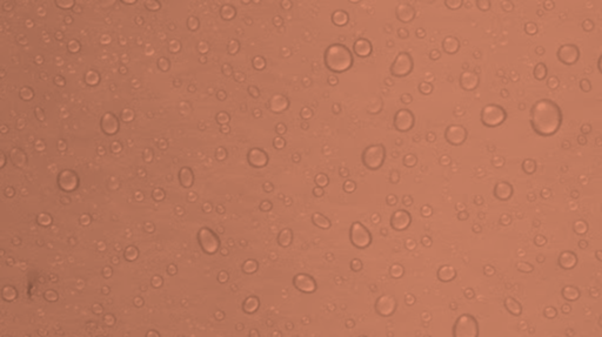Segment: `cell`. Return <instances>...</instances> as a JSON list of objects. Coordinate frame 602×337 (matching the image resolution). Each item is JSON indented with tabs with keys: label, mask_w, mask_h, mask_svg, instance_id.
Listing matches in <instances>:
<instances>
[{
	"label": "cell",
	"mask_w": 602,
	"mask_h": 337,
	"mask_svg": "<svg viewBox=\"0 0 602 337\" xmlns=\"http://www.w3.org/2000/svg\"><path fill=\"white\" fill-rule=\"evenodd\" d=\"M563 115L558 103L551 99H541L533 105L529 115L533 131L540 137H552L562 125Z\"/></svg>",
	"instance_id": "cell-1"
},
{
	"label": "cell",
	"mask_w": 602,
	"mask_h": 337,
	"mask_svg": "<svg viewBox=\"0 0 602 337\" xmlns=\"http://www.w3.org/2000/svg\"><path fill=\"white\" fill-rule=\"evenodd\" d=\"M323 60H325L326 67L333 73H343V72L348 71L354 62L352 52L341 44L329 46L325 52Z\"/></svg>",
	"instance_id": "cell-2"
},
{
	"label": "cell",
	"mask_w": 602,
	"mask_h": 337,
	"mask_svg": "<svg viewBox=\"0 0 602 337\" xmlns=\"http://www.w3.org/2000/svg\"><path fill=\"white\" fill-rule=\"evenodd\" d=\"M385 159H386V149L383 145L368 146L361 155L364 166L369 171H378L379 168H381Z\"/></svg>",
	"instance_id": "cell-3"
},
{
	"label": "cell",
	"mask_w": 602,
	"mask_h": 337,
	"mask_svg": "<svg viewBox=\"0 0 602 337\" xmlns=\"http://www.w3.org/2000/svg\"><path fill=\"white\" fill-rule=\"evenodd\" d=\"M507 118V113L501 106L495 105V103H491V105L485 106L481 111V122L483 126L489 128L497 127V126L502 125Z\"/></svg>",
	"instance_id": "cell-4"
},
{
	"label": "cell",
	"mask_w": 602,
	"mask_h": 337,
	"mask_svg": "<svg viewBox=\"0 0 602 337\" xmlns=\"http://www.w3.org/2000/svg\"><path fill=\"white\" fill-rule=\"evenodd\" d=\"M479 335V327H477L476 319L472 315L465 314L456 319L453 328L454 337H477Z\"/></svg>",
	"instance_id": "cell-5"
},
{
	"label": "cell",
	"mask_w": 602,
	"mask_h": 337,
	"mask_svg": "<svg viewBox=\"0 0 602 337\" xmlns=\"http://www.w3.org/2000/svg\"><path fill=\"white\" fill-rule=\"evenodd\" d=\"M349 238H351L353 246L359 249L367 248L372 243V235H370L369 230L360 222H354L352 224Z\"/></svg>",
	"instance_id": "cell-6"
},
{
	"label": "cell",
	"mask_w": 602,
	"mask_h": 337,
	"mask_svg": "<svg viewBox=\"0 0 602 337\" xmlns=\"http://www.w3.org/2000/svg\"><path fill=\"white\" fill-rule=\"evenodd\" d=\"M414 62L409 53L401 52L395 58L394 62L390 66V74L395 78H404L413 71Z\"/></svg>",
	"instance_id": "cell-7"
},
{
	"label": "cell",
	"mask_w": 602,
	"mask_h": 337,
	"mask_svg": "<svg viewBox=\"0 0 602 337\" xmlns=\"http://www.w3.org/2000/svg\"><path fill=\"white\" fill-rule=\"evenodd\" d=\"M557 57L559 61L567 66H573L577 64L579 58H580V50L577 45L566 44L560 46L557 52Z\"/></svg>",
	"instance_id": "cell-8"
},
{
	"label": "cell",
	"mask_w": 602,
	"mask_h": 337,
	"mask_svg": "<svg viewBox=\"0 0 602 337\" xmlns=\"http://www.w3.org/2000/svg\"><path fill=\"white\" fill-rule=\"evenodd\" d=\"M414 123H415V118L412 112L408 109H400L396 112L394 117V127L396 131L405 133L413 128Z\"/></svg>",
	"instance_id": "cell-9"
},
{
	"label": "cell",
	"mask_w": 602,
	"mask_h": 337,
	"mask_svg": "<svg viewBox=\"0 0 602 337\" xmlns=\"http://www.w3.org/2000/svg\"><path fill=\"white\" fill-rule=\"evenodd\" d=\"M445 138L448 143L453 146H461L467 139V131L460 125H452L446 129Z\"/></svg>",
	"instance_id": "cell-10"
},
{
	"label": "cell",
	"mask_w": 602,
	"mask_h": 337,
	"mask_svg": "<svg viewBox=\"0 0 602 337\" xmlns=\"http://www.w3.org/2000/svg\"><path fill=\"white\" fill-rule=\"evenodd\" d=\"M410 222H412V218H410V214L406 210H396L395 213H393L392 218H390V226H392L393 229L398 230V232H401V230L407 229L408 227H409Z\"/></svg>",
	"instance_id": "cell-11"
},
{
	"label": "cell",
	"mask_w": 602,
	"mask_h": 337,
	"mask_svg": "<svg viewBox=\"0 0 602 337\" xmlns=\"http://www.w3.org/2000/svg\"><path fill=\"white\" fill-rule=\"evenodd\" d=\"M293 284L298 290L301 293H314L317 290V283L311 276L305 275V274H299V275L294 276Z\"/></svg>",
	"instance_id": "cell-12"
},
{
	"label": "cell",
	"mask_w": 602,
	"mask_h": 337,
	"mask_svg": "<svg viewBox=\"0 0 602 337\" xmlns=\"http://www.w3.org/2000/svg\"><path fill=\"white\" fill-rule=\"evenodd\" d=\"M395 305V299L393 298L392 296H381V297L378 298V301H376L375 303L376 313H378L379 315L387 317V316H390L394 313Z\"/></svg>",
	"instance_id": "cell-13"
},
{
	"label": "cell",
	"mask_w": 602,
	"mask_h": 337,
	"mask_svg": "<svg viewBox=\"0 0 602 337\" xmlns=\"http://www.w3.org/2000/svg\"><path fill=\"white\" fill-rule=\"evenodd\" d=\"M479 77L473 72H464L460 76V86L465 91H474L479 86Z\"/></svg>",
	"instance_id": "cell-14"
},
{
	"label": "cell",
	"mask_w": 602,
	"mask_h": 337,
	"mask_svg": "<svg viewBox=\"0 0 602 337\" xmlns=\"http://www.w3.org/2000/svg\"><path fill=\"white\" fill-rule=\"evenodd\" d=\"M512 194H513V187L508 182H499L494 188V195L499 200H508V198H511Z\"/></svg>",
	"instance_id": "cell-15"
},
{
	"label": "cell",
	"mask_w": 602,
	"mask_h": 337,
	"mask_svg": "<svg viewBox=\"0 0 602 337\" xmlns=\"http://www.w3.org/2000/svg\"><path fill=\"white\" fill-rule=\"evenodd\" d=\"M354 53L360 58H367L372 53V44L367 39H359L354 44Z\"/></svg>",
	"instance_id": "cell-16"
},
{
	"label": "cell",
	"mask_w": 602,
	"mask_h": 337,
	"mask_svg": "<svg viewBox=\"0 0 602 337\" xmlns=\"http://www.w3.org/2000/svg\"><path fill=\"white\" fill-rule=\"evenodd\" d=\"M248 159H250L251 165H253L256 167H263L268 161V158H267V155H266V153L260 151V149H258V148L252 149L250 155H248Z\"/></svg>",
	"instance_id": "cell-17"
},
{
	"label": "cell",
	"mask_w": 602,
	"mask_h": 337,
	"mask_svg": "<svg viewBox=\"0 0 602 337\" xmlns=\"http://www.w3.org/2000/svg\"><path fill=\"white\" fill-rule=\"evenodd\" d=\"M414 16H415V12H414L413 7L409 6V5L402 4L399 5L398 8H396V17H398V19L402 22L412 21L414 19Z\"/></svg>",
	"instance_id": "cell-18"
},
{
	"label": "cell",
	"mask_w": 602,
	"mask_h": 337,
	"mask_svg": "<svg viewBox=\"0 0 602 337\" xmlns=\"http://www.w3.org/2000/svg\"><path fill=\"white\" fill-rule=\"evenodd\" d=\"M289 102L287 98H285L283 96H274L272 98L271 100V108L272 111L276 112V113H280V112L285 111L286 108L288 107Z\"/></svg>",
	"instance_id": "cell-19"
},
{
	"label": "cell",
	"mask_w": 602,
	"mask_h": 337,
	"mask_svg": "<svg viewBox=\"0 0 602 337\" xmlns=\"http://www.w3.org/2000/svg\"><path fill=\"white\" fill-rule=\"evenodd\" d=\"M442 47H444L445 52H447V53L454 54L455 52H458L460 47L459 40L454 38V37H447V38L444 40V42H442Z\"/></svg>",
	"instance_id": "cell-20"
},
{
	"label": "cell",
	"mask_w": 602,
	"mask_h": 337,
	"mask_svg": "<svg viewBox=\"0 0 602 337\" xmlns=\"http://www.w3.org/2000/svg\"><path fill=\"white\" fill-rule=\"evenodd\" d=\"M438 278L444 282H448V281L453 280V278H455V270L450 266H444L442 268H440V270L438 273Z\"/></svg>",
	"instance_id": "cell-21"
},
{
	"label": "cell",
	"mask_w": 602,
	"mask_h": 337,
	"mask_svg": "<svg viewBox=\"0 0 602 337\" xmlns=\"http://www.w3.org/2000/svg\"><path fill=\"white\" fill-rule=\"evenodd\" d=\"M312 221H313V223L315 226H318L321 229H328L329 227H331V221L328 220V218L323 217V215H321L320 213H315L313 214V217H312Z\"/></svg>",
	"instance_id": "cell-22"
},
{
	"label": "cell",
	"mask_w": 602,
	"mask_h": 337,
	"mask_svg": "<svg viewBox=\"0 0 602 337\" xmlns=\"http://www.w3.org/2000/svg\"><path fill=\"white\" fill-rule=\"evenodd\" d=\"M332 21L337 26H345L348 22V14L344 11H337L332 14Z\"/></svg>",
	"instance_id": "cell-23"
},
{
	"label": "cell",
	"mask_w": 602,
	"mask_h": 337,
	"mask_svg": "<svg viewBox=\"0 0 602 337\" xmlns=\"http://www.w3.org/2000/svg\"><path fill=\"white\" fill-rule=\"evenodd\" d=\"M292 238H293V236H292V232L289 229H283L281 233H280L279 238H278V241H279V244L282 247H288L289 244H291Z\"/></svg>",
	"instance_id": "cell-24"
},
{
	"label": "cell",
	"mask_w": 602,
	"mask_h": 337,
	"mask_svg": "<svg viewBox=\"0 0 602 337\" xmlns=\"http://www.w3.org/2000/svg\"><path fill=\"white\" fill-rule=\"evenodd\" d=\"M506 307H507V309L511 312L512 314H514V315H520L521 314V305L517 303L516 301L513 298H507L505 302Z\"/></svg>",
	"instance_id": "cell-25"
},
{
	"label": "cell",
	"mask_w": 602,
	"mask_h": 337,
	"mask_svg": "<svg viewBox=\"0 0 602 337\" xmlns=\"http://www.w3.org/2000/svg\"><path fill=\"white\" fill-rule=\"evenodd\" d=\"M560 260H562V261L566 260L567 261L566 263H563L562 266H561V267H563V268H571L573 266H575V263H577V258H575V255L571 254V253H569V252H564L563 254L561 255Z\"/></svg>",
	"instance_id": "cell-26"
},
{
	"label": "cell",
	"mask_w": 602,
	"mask_h": 337,
	"mask_svg": "<svg viewBox=\"0 0 602 337\" xmlns=\"http://www.w3.org/2000/svg\"><path fill=\"white\" fill-rule=\"evenodd\" d=\"M534 77L535 79L538 80H543L547 77V67L545 64H542V62H540V64L537 65V67L534 68Z\"/></svg>",
	"instance_id": "cell-27"
},
{
	"label": "cell",
	"mask_w": 602,
	"mask_h": 337,
	"mask_svg": "<svg viewBox=\"0 0 602 337\" xmlns=\"http://www.w3.org/2000/svg\"><path fill=\"white\" fill-rule=\"evenodd\" d=\"M522 167H523V171H525L526 173H528V174H533V173L535 172V169H537V163H535L533 160L528 159L523 162Z\"/></svg>",
	"instance_id": "cell-28"
},
{
	"label": "cell",
	"mask_w": 602,
	"mask_h": 337,
	"mask_svg": "<svg viewBox=\"0 0 602 337\" xmlns=\"http://www.w3.org/2000/svg\"><path fill=\"white\" fill-rule=\"evenodd\" d=\"M315 183H317V186L319 187V188H323V187H326L327 185H328V178H327V175L325 174L317 175V178H315Z\"/></svg>",
	"instance_id": "cell-29"
},
{
	"label": "cell",
	"mask_w": 602,
	"mask_h": 337,
	"mask_svg": "<svg viewBox=\"0 0 602 337\" xmlns=\"http://www.w3.org/2000/svg\"><path fill=\"white\" fill-rule=\"evenodd\" d=\"M445 5L450 8V10H458L462 5V1L461 0H446Z\"/></svg>",
	"instance_id": "cell-30"
},
{
	"label": "cell",
	"mask_w": 602,
	"mask_h": 337,
	"mask_svg": "<svg viewBox=\"0 0 602 337\" xmlns=\"http://www.w3.org/2000/svg\"><path fill=\"white\" fill-rule=\"evenodd\" d=\"M476 4H477V7H479L481 11H488L489 7H491V2H489L488 0H479Z\"/></svg>",
	"instance_id": "cell-31"
},
{
	"label": "cell",
	"mask_w": 602,
	"mask_h": 337,
	"mask_svg": "<svg viewBox=\"0 0 602 337\" xmlns=\"http://www.w3.org/2000/svg\"><path fill=\"white\" fill-rule=\"evenodd\" d=\"M419 89H420L422 94H430V92H432V86L428 85L426 82H422L421 85L419 86Z\"/></svg>",
	"instance_id": "cell-32"
},
{
	"label": "cell",
	"mask_w": 602,
	"mask_h": 337,
	"mask_svg": "<svg viewBox=\"0 0 602 337\" xmlns=\"http://www.w3.org/2000/svg\"><path fill=\"white\" fill-rule=\"evenodd\" d=\"M344 189H345L346 192L351 193L355 189V185L352 182V181H347V182L345 183V186H344Z\"/></svg>",
	"instance_id": "cell-33"
},
{
	"label": "cell",
	"mask_w": 602,
	"mask_h": 337,
	"mask_svg": "<svg viewBox=\"0 0 602 337\" xmlns=\"http://www.w3.org/2000/svg\"><path fill=\"white\" fill-rule=\"evenodd\" d=\"M301 117L303 118V119H308V117H312V112L309 108H303L302 112H301Z\"/></svg>",
	"instance_id": "cell-34"
},
{
	"label": "cell",
	"mask_w": 602,
	"mask_h": 337,
	"mask_svg": "<svg viewBox=\"0 0 602 337\" xmlns=\"http://www.w3.org/2000/svg\"><path fill=\"white\" fill-rule=\"evenodd\" d=\"M598 67H599V71H600V73L602 74V54H601V57H600V58H599V62H598Z\"/></svg>",
	"instance_id": "cell-35"
},
{
	"label": "cell",
	"mask_w": 602,
	"mask_h": 337,
	"mask_svg": "<svg viewBox=\"0 0 602 337\" xmlns=\"http://www.w3.org/2000/svg\"><path fill=\"white\" fill-rule=\"evenodd\" d=\"M360 337H366V336H360Z\"/></svg>",
	"instance_id": "cell-36"
}]
</instances>
